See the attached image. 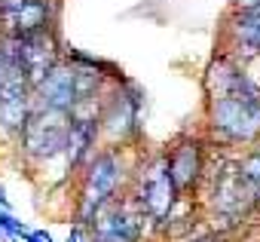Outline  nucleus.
Here are the masks:
<instances>
[{"label": "nucleus", "mask_w": 260, "mask_h": 242, "mask_svg": "<svg viewBox=\"0 0 260 242\" xmlns=\"http://www.w3.org/2000/svg\"><path fill=\"white\" fill-rule=\"evenodd\" d=\"M211 116H214V126L220 132H226L230 138H251L260 129V95H257V89L245 77H239L226 92H220L214 98Z\"/></svg>", "instance_id": "f257e3e1"}, {"label": "nucleus", "mask_w": 260, "mask_h": 242, "mask_svg": "<svg viewBox=\"0 0 260 242\" xmlns=\"http://www.w3.org/2000/svg\"><path fill=\"white\" fill-rule=\"evenodd\" d=\"M71 119H74L71 110H61V107H40L37 113H28L25 126H22L28 154L52 157L55 150H61L71 135Z\"/></svg>", "instance_id": "f03ea898"}, {"label": "nucleus", "mask_w": 260, "mask_h": 242, "mask_svg": "<svg viewBox=\"0 0 260 242\" xmlns=\"http://www.w3.org/2000/svg\"><path fill=\"white\" fill-rule=\"evenodd\" d=\"M4 52L25 71L28 83H40L46 77V71L55 65V43L46 34V28L43 31H34L28 37H16L10 43V49H4Z\"/></svg>", "instance_id": "7ed1b4c3"}, {"label": "nucleus", "mask_w": 260, "mask_h": 242, "mask_svg": "<svg viewBox=\"0 0 260 242\" xmlns=\"http://www.w3.org/2000/svg\"><path fill=\"white\" fill-rule=\"evenodd\" d=\"M89 221H92L95 242H138L141 233V215L116 202H101Z\"/></svg>", "instance_id": "20e7f679"}, {"label": "nucleus", "mask_w": 260, "mask_h": 242, "mask_svg": "<svg viewBox=\"0 0 260 242\" xmlns=\"http://www.w3.org/2000/svg\"><path fill=\"white\" fill-rule=\"evenodd\" d=\"M116 181H119V163H116L110 154L98 157V160L92 163L89 178H86V187H83V221H89L92 211H95L101 202L110 199Z\"/></svg>", "instance_id": "39448f33"}, {"label": "nucleus", "mask_w": 260, "mask_h": 242, "mask_svg": "<svg viewBox=\"0 0 260 242\" xmlns=\"http://www.w3.org/2000/svg\"><path fill=\"white\" fill-rule=\"evenodd\" d=\"M175 193H178V187H175V181L169 175V163L166 160L153 163L150 172H147V178H144V187H141V205H144V211L150 218H166L172 211V205H175Z\"/></svg>", "instance_id": "423d86ee"}, {"label": "nucleus", "mask_w": 260, "mask_h": 242, "mask_svg": "<svg viewBox=\"0 0 260 242\" xmlns=\"http://www.w3.org/2000/svg\"><path fill=\"white\" fill-rule=\"evenodd\" d=\"M37 89H40L43 107H61V110H71V107L80 101L77 71H74V68H58V65H52V68L46 71V77L37 83Z\"/></svg>", "instance_id": "0eeeda50"}, {"label": "nucleus", "mask_w": 260, "mask_h": 242, "mask_svg": "<svg viewBox=\"0 0 260 242\" xmlns=\"http://www.w3.org/2000/svg\"><path fill=\"white\" fill-rule=\"evenodd\" d=\"M251 187H254V181L242 169H226L217 178V184H214V202H217V208L223 215H239L251 202V196H254Z\"/></svg>", "instance_id": "6e6552de"}, {"label": "nucleus", "mask_w": 260, "mask_h": 242, "mask_svg": "<svg viewBox=\"0 0 260 242\" xmlns=\"http://www.w3.org/2000/svg\"><path fill=\"white\" fill-rule=\"evenodd\" d=\"M49 22V7L46 0H25L16 10H7L4 13V28L7 34L16 40V37H28L34 31H43Z\"/></svg>", "instance_id": "1a4fd4ad"}, {"label": "nucleus", "mask_w": 260, "mask_h": 242, "mask_svg": "<svg viewBox=\"0 0 260 242\" xmlns=\"http://www.w3.org/2000/svg\"><path fill=\"white\" fill-rule=\"evenodd\" d=\"M166 163H169V175H172L175 187L184 190V187H190L196 181L199 166H202V157H199V147L196 144H181L172 154V160H166Z\"/></svg>", "instance_id": "9d476101"}, {"label": "nucleus", "mask_w": 260, "mask_h": 242, "mask_svg": "<svg viewBox=\"0 0 260 242\" xmlns=\"http://www.w3.org/2000/svg\"><path fill=\"white\" fill-rule=\"evenodd\" d=\"M95 141V119H71V135H68V154L71 163H80Z\"/></svg>", "instance_id": "9b49d317"}, {"label": "nucleus", "mask_w": 260, "mask_h": 242, "mask_svg": "<svg viewBox=\"0 0 260 242\" xmlns=\"http://www.w3.org/2000/svg\"><path fill=\"white\" fill-rule=\"evenodd\" d=\"M236 37L248 46V49H257L260 52V7L254 10H245L236 22Z\"/></svg>", "instance_id": "f8f14e48"}, {"label": "nucleus", "mask_w": 260, "mask_h": 242, "mask_svg": "<svg viewBox=\"0 0 260 242\" xmlns=\"http://www.w3.org/2000/svg\"><path fill=\"white\" fill-rule=\"evenodd\" d=\"M242 172H245V175H248L251 181H260V150H257L254 157H248V160H245Z\"/></svg>", "instance_id": "ddd939ff"}, {"label": "nucleus", "mask_w": 260, "mask_h": 242, "mask_svg": "<svg viewBox=\"0 0 260 242\" xmlns=\"http://www.w3.org/2000/svg\"><path fill=\"white\" fill-rule=\"evenodd\" d=\"M0 224H4L7 230H13V233H22V227H19V224H16L13 218H7V215H0Z\"/></svg>", "instance_id": "4468645a"}, {"label": "nucleus", "mask_w": 260, "mask_h": 242, "mask_svg": "<svg viewBox=\"0 0 260 242\" xmlns=\"http://www.w3.org/2000/svg\"><path fill=\"white\" fill-rule=\"evenodd\" d=\"M19 4H25V0H0V10L7 13V10H16Z\"/></svg>", "instance_id": "2eb2a0df"}, {"label": "nucleus", "mask_w": 260, "mask_h": 242, "mask_svg": "<svg viewBox=\"0 0 260 242\" xmlns=\"http://www.w3.org/2000/svg\"><path fill=\"white\" fill-rule=\"evenodd\" d=\"M68 242H83V236H80V230H74V233H71V239H68Z\"/></svg>", "instance_id": "dca6fc26"}]
</instances>
